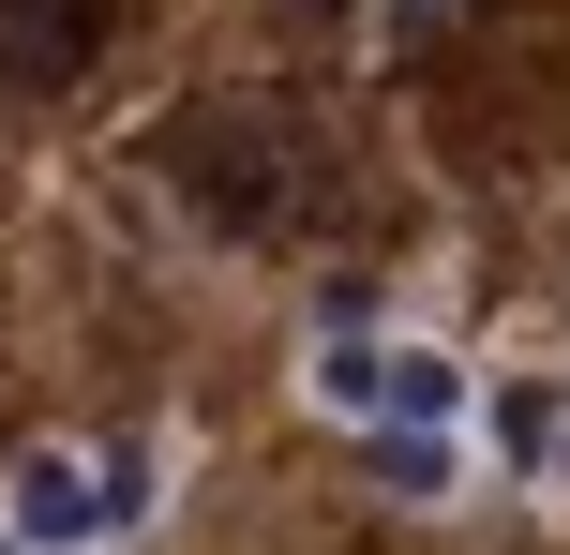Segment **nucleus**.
Instances as JSON below:
<instances>
[{"instance_id": "1", "label": "nucleus", "mask_w": 570, "mask_h": 555, "mask_svg": "<svg viewBox=\"0 0 570 555\" xmlns=\"http://www.w3.org/2000/svg\"><path fill=\"white\" fill-rule=\"evenodd\" d=\"M150 526V450H60V436H30L16 466H0V541H30V555H76V541H136Z\"/></svg>"}, {"instance_id": "2", "label": "nucleus", "mask_w": 570, "mask_h": 555, "mask_svg": "<svg viewBox=\"0 0 570 555\" xmlns=\"http://www.w3.org/2000/svg\"><path fill=\"white\" fill-rule=\"evenodd\" d=\"M301 390L345 436H375V420H465V360L451 346H391V330H315Z\"/></svg>"}, {"instance_id": "3", "label": "nucleus", "mask_w": 570, "mask_h": 555, "mask_svg": "<svg viewBox=\"0 0 570 555\" xmlns=\"http://www.w3.org/2000/svg\"><path fill=\"white\" fill-rule=\"evenodd\" d=\"M90 60V0H0V76H76Z\"/></svg>"}, {"instance_id": "4", "label": "nucleus", "mask_w": 570, "mask_h": 555, "mask_svg": "<svg viewBox=\"0 0 570 555\" xmlns=\"http://www.w3.org/2000/svg\"><path fill=\"white\" fill-rule=\"evenodd\" d=\"M495 436H511V466H541V480H570V390L541 406V390H525L511 420H495Z\"/></svg>"}, {"instance_id": "5", "label": "nucleus", "mask_w": 570, "mask_h": 555, "mask_svg": "<svg viewBox=\"0 0 570 555\" xmlns=\"http://www.w3.org/2000/svg\"><path fill=\"white\" fill-rule=\"evenodd\" d=\"M0 555H30V541H0Z\"/></svg>"}]
</instances>
